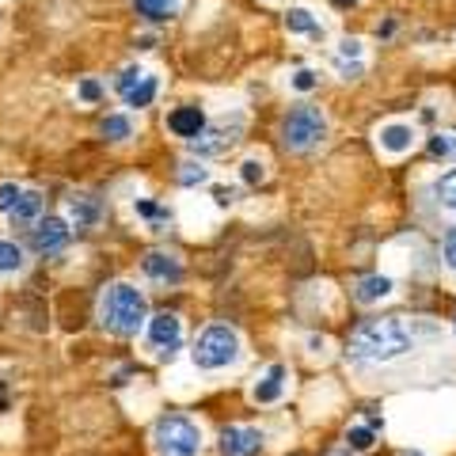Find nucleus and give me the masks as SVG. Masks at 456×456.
Wrapping results in <instances>:
<instances>
[{
  "instance_id": "obj_26",
  "label": "nucleus",
  "mask_w": 456,
  "mask_h": 456,
  "mask_svg": "<svg viewBox=\"0 0 456 456\" xmlns=\"http://www.w3.org/2000/svg\"><path fill=\"white\" fill-rule=\"evenodd\" d=\"M206 183H209V167L202 160H183L179 164V187L194 191V187H206Z\"/></svg>"
},
{
  "instance_id": "obj_11",
  "label": "nucleus",
  "mask_w": 456,
  "mask_h": 456,
  "mask_svg": "<svg viewBox=\"0 0 456 456\" xmlns=\"http://www.w3.org/2000/svg\"><path fill=\"white\" fill-rule=\"evenodd\" d=\"M289 380H293L289 365H281V362L266 365L263 373L255 377V384H251V399H255V403H263V407H270V403H281L285 392H289Z\"/></svg>"
},
{
  "instance_id": "obj_29",
  "label": "nucleus",
  "mask_w": 456,
  "mask_h": 456,
  "mask_svg": "<svg viewBox=\"0 0 456 456\" xmlns=\"http://www.w3.org/2000/svg\"><path fill=\"white\" fill-rule=\"evenodd\" d=\"M240 179H244L248 187H259V183H266V160H263V156H248V160L240 164Z\"/></svg>"
},
{
  "instance_id": "obj_34",
  "label": "nucleus",
  "mask_w": 456,
  "mask_h": 456,
  "mask_svg": "<svg viewBox=\"0 0 456 456\" xmlns=\"http://www.w3.org/2000/svg\"><path fill=\"white\" fill-rule=\"evenodd\" d=\"M308 350H312V354H323V350H327V338H323V335H320V338L312 335V338H308Z\"/></svg>"
},
{
  "instance_id": "obj_2",
  "label": "nucleus",
  "mask_w": 456,
  "mask_h": 456,
  "mask_svg": "<svg viewBox=\"0 0 456 456\" xmlns=\"http://www.w3.org/2000/svg\"><path fill=\"white\" fill-rule=\"evenodd\" d=\"M99 323H103V331H110L114 338H134L141 327L149 323L145 293L130 281H110L107 289L99 293Z\"/></svg>"
},
{
  "instance_id": "obj_31",
  "label": "nucleus",
  "mask_w": 456,
  "mask_h": 456,
  "mask_svg": "<svg viewBox=\"0 0 456 456\" xmlns=\"http://www.w3.org/2000/svg\"><path fill=\"white\" fill-rule=\"evenodd\" d=\"M77 99L80 103H99V99H103V84H99L95 77H84L77 84Z\"/></svg>"
},
{
  "instance_id": "obj_12",
  "label": "nucleus",
  "mask_w": 456,
  "mask_h": 456,
  "mask_svg": "<svg viewBox=\"0 0 456 456\" xmlns=\"http://www.w3.org/2000/svg\"><path fill=\"white\" fill-rule=\"evenodd\" d=\"M141 270H145V278L156 285H179L183 274H187V266H183L175 251H149L145 259H141Z\"/></svg>"
},
{
  "instance_id": "obj_3",
  "label": "nucleus",
  "mask_w": 456,
  "mask_h": 456,
  "mask_svg": "<svg viewBox=\"0 0 456 456\" xmlns=\"http://www.w3.org/2000/svg\"><path fill=\"white\" fill-rule=\"evenodd\" d=\"M240 354H244V342H240V331L228 323H209L202 335L194 338V350H191V362L194 369L202 373H221V369L236 365Z\"/></svg>"
},
{
  "instance_id": "obj_27",
  "label": "nucleus",
  "mask_w": 456,
  "mask_h": 456,
  "mask_svg": "<svg viewBox=\"0 0 456 456\" xmlns=\"http://www.w3.org/2000/svg\"><path fill=\"white\" fill-rule=\"evenodd\" d=\"M320 69H312V65H301V69H293L289 73V88L293 92H301V95H308V92H316L320 88Z\"/></svg>"
},
{
  "instance_id": "obj_17",
  "label": "nucleus",
  "mask_w": 456,
  "mask_h": 456,
  "mask_svg": "<svg viewBox=\"0 0 456 456\" xmlns=\"http://www.w3.org/2000/svg\"><path fill=\"white\" fill-rule=\"evenodd\" d=\"M65 209H69V224L73 228H95L99 221H103V202H99L95 194H88V191L69 194Z\"/></svg>"
},
{
  "instance_id": "obj_30",
  "label": "nucleus",
  "mask_w": 456,
  "mask_h": 456,
  "mask_svg": "<svg viewBox=\"0 0 456 456\" xmlns=\"http://www.w3.org/2000/svg\"><path fill=\"white\" fill-rule=\"evenodd\" d=\"M23 191H27V187H20V183H0V213H4V217H8L12 209H16V202L23 198Z\"/></svg>"
},
{
  "instance_id": "obj_35",
  "label": "nucleus",
  "mask_w": 456,
  "mask_h": 456,
  "mask_svg": "<svg viewBox=\"0 0 456 456\" xmlns=\"http://www.w3.org/2000/svg\"><path fill=\"white\" fill-rule=\"evenodd\" d=\"M392 31H395V20H388L384 27H377V35H380V38H392Z\"/></svg>"
},
{
  "instance_id": "obj_32",
  "label": "nucleus",
  "mask_w": 456,
  "mask_h": 456,
  "mask_svg": "<svg viewBox=\"0 0 456 456\" xmlns=\"http://www.w3.org/2000/svg\"><path fill=\"white\" fill-rule=\"evenodd\" d=\"M441 259H445V266L456 274V228H449V232L441 236Z\"/></svg>"
},
{
  "instance_id": "obj_5",
  "label": "nucleus",
  "mask_w": 456,
  "mask_h": 456,
  "mask_svg": "<svg viewBox=\"0 0 456 456\" xmlns=\"http://www.w3.org/2000/svg\"><path fill=\"white\" fill-rule=\"evenodd\" d=\"M156 456H198L202 452V426L187 415H164L152 426Z\"/></svg>"
},
{
  "instance_id": "obj_6",
  "label": "nucleus",
  "mask_w": 456,
  "mask_h": 456,
  "mask_svg": "<svg viewBox=\"0 0 456 456\" xmlns=\"http://www.w3.org/2000/svg\"><path fill=\"white\" fill-rule=\"evenodd\" d=\"M114 92H118V99L126 107L145 110L156 103V95H160V77L145 65H126L122 73L114 77Z\"/></svg>"
},
{
  "instance_id": "obj_23",
  "label": "nucleus",
  "mask_w": 456,
  "mask_h": 456,
  "mask_svg": "<svg viewBox=\"0 0 456 456\" xmlns=\"http://www.w3.org/2000/svg\"><path fill=\"white\" fill-rule=\"evenodd\" d=\"M27 270V251L12 240H0V278H12V274H23Z\"/></svg>"
},
{
  "instance_id": "obj_22",
  "label": "nucleus",
  "mask_w": 456,
  "mask_h": 456,
  "mask_svg": "<svg viewBox=\"0 0 456 456\" xmlns=\"http://www.w3.org/2000/svg\"><path fill=\"white\" fill-rule=\"evenodd\" d=\"M99 134H103L107 141H114V145H122V141H130L137 134V122L130 118V114H107V118L99 122Z\"/></svg>"
},
{
  "instance_id": "obj_8",
  "label": "nucleus",
  "mask_w": 456,
  "mask_h": 456,
  "mask_svg": "<svg viewBox=\"0 0 456 456\" xmlns=\"http://www.w3.org/2000/svg\"><path fill=\"white\" fill-rule=\"evenodd\" d=\"M69 240H73V224H69V217H57V213H50V217H38L31 224L27 248H31L38 259H53V255H61L69 248Z\"/></svg>"
},
{
  "instance_id": "obj_15",
  "label": "nucleus",
  "mask_w": 456,
  "mask_h": 456,
  "mask_svg": "<svg viewBox=\"0 0 456 456\" xmlns=\"http://www.w3.org/2000/svg\"><path fill=\"white\" fill-rule=\"evenodd\" d=\"M377 145H380V152H388V156H407L411 149L419 145V130L411 122H388V126H380L377 130Z\"/></svg>"
},
{
  "instance_id": "obj_13",
  "label": "nucleus",
  "mask_w": 456,
  "mask_h": 456,
  "mask_svg": "<svg viewBox=\"0 0 456 456\" xmlns=\"http://www.w3.org/2000/svg\"><path fill=\"white\" fill-rule=\"evenodd\" d=\"M369 69V53H365V42L362 38H342L338 50H335V73L342 80H358Z\"/></svg>"
},
{
  "instance_id": "obj_36",
  "label": "nucleus",
  "mask_w": 456,
  "mask_h": 456,
  "mask_svg": "<svg viewBox=\"0 0 456 456\" xmlns=\"http://www.w3.org/2000/svg\"><path fill=\"white\" fill-rule=\"evenodd\" d=\"M362 0H335V8H358Z\"/></svg>"
},
{
  "instance_id": "obj_9",
  "label": "nucleus",
  "mask_w": 456,
  "mask_h": 456,
  "mask_svg": "<svg viewBox=\"0 0 456 456\" xmlns=\"http://www.w3.org/2000/svg\"><path fill=\"white\" fill-rule=\"evenodd\" d=\"M244 126H248V118H244V114H232V118L209 122L206 130H202V134H198V137L191 141L194 156H221V152H228V149H232L240 137H244Z\"/></svg>"
},
{
  "instance_id": "obj_19",
  "label": "nucleus",
  "mask_w": 456,
  "mask_h": 456,
  "mask_svg": "<svg viewBox=\"0 0 456 456\" xmlns=\"http://www.w3.org/2000/svg\"><path fill=\"white\" fill-rule=\"evenodd\" d=\"M130 4L145 23H164L183 8V0H130Z\"/></svg>"
},
{
  "instance_id": "obj_7",
  "label": "nucleus",
  "mask_w": 456,
  "mask_h": 456,
  "mask_svg": "<svg viewBox=\"0 0 456 456\" xmlns=\"http://www.w3.org/2000/svg\"><path fill=\"white\" fill-rule=\"evenodd\" d=\"M145 346L156 362H171L183 350V320L175 312H156L145 323Z\"/></svg>"
},
{
  "instance_id": "obj_10",
  "label": "nucleus",
  "mask_w": 456,
  "mask_h": 456,
  "mask_svg": "<svg viewBox=\"0 0 456 456\" xmlns=\"http://www.w3.org/2000/svg\"><path fill=\"white\" fill-rule=\"evenodd\" d=\"M266 445V434L259 426H224L217 437L221 456H259Z\"/></svg>"
},
{
  "instance_id": "obj_25",
  "label": "nucleus",
  "mask_w": 456,
  "mask_h": 456,
  "mask_svg": "<svg viewBox=\"0 0 456 456\" xmlns=\"http://www.w3.org/2000/svg\"><path fill=\"white\" fill-rule=\"evenodd\" d=\"M434 198H437L441 209L456 213V167L452 171H441V175L434 179Z\"/></svg>"
},
{
  "instance_id": "obj_14",
  "label": "nucleus",
  "mask_w": 456,
  "mask_h": 456,
  "mask_svg": "<svg viewBox=\"0 0 456 456\" xmlns=\"http://www.w3.org/2000/svg\"><path fill=\"white\" fill-rule=\"evenodd\" d=\"M164 126H167V134H175L183 141H194L209 126V118H206V110L198 107V103H183V107H175V110L167 114Z\"/></svg>"
},
{
  "instance_id": "obj_16",
  "label": "nucleus",
  "mask_w": 456,
  "mask_h": 456,
  "mask_svg": "<svg viewBox=\"0 0 456 456\" xmlns=\"http://www.w3.org/2000/svg\"><path fill=\"white\" fill-rule=\"evenodd\" d=\"M285 31H289V35H301V38H312V42H323V38H327V23L320 20V12L297 4V8L285 12Z\"/></svg>"
},
{
  "instance_id": "obj_18",
  "label": "nucleus",
  "mask_w": 456,
  "mask_h": 456,
  "mask_svg": "<svg viewBox=\"0 0 456 456\" xmlns=\"http://www.w3.org/2000/svg\"><path fill=\"white\" fill-rule=\"evenodd\" d=\"M392 293H395V281L388 274H365L354 285V301L358 305H380V301H388Z\"/></svg>"
},
{
  "instance_id": "obj_4",
  "label": "nucleus",
  "mask_w": 456,
  "mask_h": 456,
  "mask_svg": "<svg viewBox=\"0 0 456 456\" xmlns=\"http://www.w3.org/2000/svg\"><path fill=\"white\" fill-rule=\"evenodd\" d=\"M327 130H331L327 114L312 103H301L281 118V145L289 152H312L327 141Z\"/></svg>"
},
{
  "instance_id": "obj_38",
  "label": "nucleus",
  "mask_w": 456,
  "mask_h": 456,
  "mask_svg": "<svg viewBox=\"0 0 456 456\" xmlns=\"http://www.w3.org/2000/svg\"><path fill=\"white\" fill-rule=\"evenodd\" d=\"M452 331H456V316H452Z\"/></svg>"
},
{
  "instance_id": "obj_1",
  "label": "nucleus",
  "mask_w": 456,
  "mask_h": 456,
  "mask_svg": "<svg viewBox=\"0 0 456 456\" xmlns=\"http://www.w3.org/2000/svg\"><path fill=\"white\" fill-rule=\"evenodd\" d=\"M441 335L434 323L422 320H403V316H384V320H369L346 342V358L358 365H380V362H395L407 350H415L422 338Z\"/></svg>"
},
{
  "instance_id": "obj_37",
  "label": "nucleus",
  "mask_w": 456,
  "mask_h": 456,
  "mask_svg": "<svg viewBox=\"0 0 456 456\" xmlns=\"http://www.w3.org/2000/svg\"><path fill=\"white\" fill-rule=\"evenodd\" d=\"M403 456H426V452H419V449H407V452H403Z\"/></svg>"
},
{
  "instance_id": "obj_20",
  "label": "nucleus",
  "mask_w": 456,
  "mask_h": 456,
  "mask_svg": "<svg viewBox=\"0 0 456 456\" xmlns=\"http://www.w3.org/2000/svg\"><path fill=\"white\" fill-rule=\"evenodd\" d=\"M134 213L152 228V232H164V228L171 224V209L160 206L156 198H137V202H134Z\"/></svg>"
},
{
  "instance_id": "obj_21",
  "label": "nucleus",
  "mask_w": 456,
  "mask_h": 456,
  "mask_svg": "<svg viewBox=\"0 0 456 456\" xmlns=\"http://www.w3.org/2000/svg\"><path fill=\"white\" fill-rule=\"evenodd\" d=\"M38 217H42V194H38V191H23V198L16 202V209L8 213V221L20 224V228H31Z\"/></svg>"
},
{
  "instance_id": "obj_24",
  "label": "nucleus",
  "mask_w": 456,
  "mask_h": 456,
  "mask_svg": "<svg viewBox=\"0 0 456 456\" xmlns=\"http://www.w3.org/2000/svg\"><path fill=\"white\" fill-rule=\"evenodd\" d=\"M377 445V426L373 422H354L346 430V449L350 452H369Z\"/></svg>"
},
{
  "instance_id": "obj_28",
  "label": "nucleus",
  "mask_w": 456,
  "mask_h": 456,
  "mask_svg": "<svg viewBox=\"0 0 456 456\" xmlns=\"http://www.w3.org/2000/svg\"><path fill=\"white\" fill-rule=\"evenodd\" d=\"M430 156L434 160H449V156H456V134L452 130H437L430 137Z\"/></svg>"
},
{
  "instance_id": "obj_33",
  "label": "nucleus",
  "mask_w": 456,
  "mask_h": 456,
  "mask_svg": "<svg viewBox=\"0 0 456 456\" xmlns=\"http://www.w3.org/2000/svg\"><path fill=\"white\" fill-rule=\"evenodd\" d=\"M236 198H240V191H236V187H213V202H217L221 209L236 206Z\"/></svg>"
}]
</instances>
